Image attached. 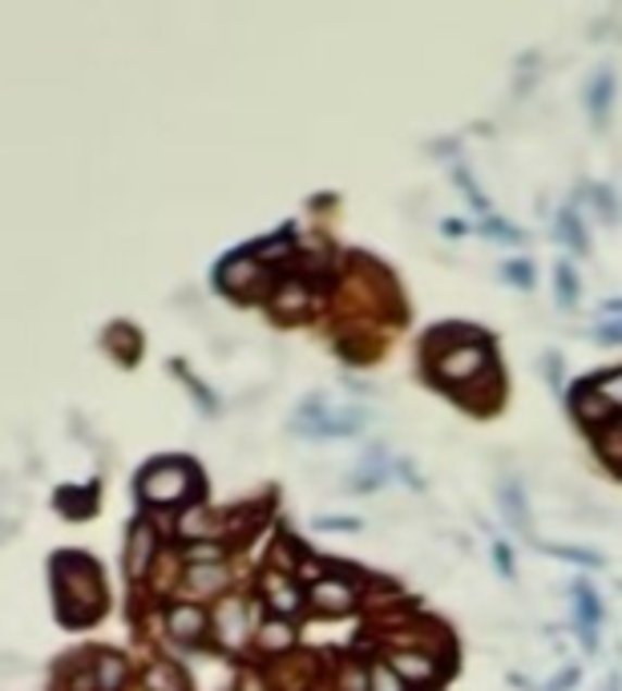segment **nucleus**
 Instances as JSON below:
<instances>
[{
	"mask_svg": "<svg viewBox=\"0 0 622 691\" xmlns=\"http://www.w3.org/2000/svg\"><path fill=\"white\" fill-rule=\"evenodd\" d=\"M57 594H61V607L70 615V622L94 619L101 607V575L98 566L82 558V554H65L57 558Z\"/></svg>",
	"mask_w": 622,
	"mask_h": 691,
	"instance_id": "obj_1",
	"label": "nucleus"
},
{
	"mask_svg": "<svg viewBox=\"0 0 622 691\" xmlns=\"http://www.w3.org/2000/svg\"><path fill=\"white\" fill-rule=\"evenodd\" d=\"M360 424H364V412L336 409L327 396H311L299 405L291 429L299 437H352V433H360Z\"/></svg>",
	"mask_w": 622,
	"mask_h": 691,
	"instance_id": "obj_2",
	"label": "nucleus"
},
{
	"mask_svg": "<svg viewBox=\"0 0 622 691\" xmlns=\"http://www.w3.org/2000/svg\"><path fill=\"white\" fill-rule=\"evenodd\" d=\"M190 481H195V473H190L183 461H162V466L146 469L141 497L154 502V506H170V502H183V497L190 494Z\"/></svg>",
	"mask_w": 622,
	"mask_h": 691,
	"instance_id": "obj_3",
	"label": "nucleus"
},
{
	"mask_svg": "<svg viewBox=\"0 0 622 691\" xmlns=\"http://www.w3.org/2000/svg\"><path fill=\"white\" fill-rule=\"evenodd\" d=\"M489 365V348H485V340H473V344H465V348H452V353L440 356V377L445 381H469L473 372H481V368Z\"/></svg>",
	"mask_w": 622,
	"mask_h": 691,
	"instance_id": "obj_4",
	"label": "nucleus"
},
{
	"mask_svg": "<svg viewBox=\"0 0 622 691\" xmlns=\"http://www.w3.org/2000/svg\"><path fill=\"white\" fill-rule=\"evenodd\" d=\"M352 599L356 587L348 579H320L311 587V603L320 610H327V615H344V610L352 607Z\"/></svg>",
	"mask_w": 622,
	"mask_h": 691,
	"instance_id": "obj_5",
	"label": "nucleus"
},
{
	"mask_svg": "<svg viewBox=\"0 0 622 691\" xmlns=\"http://www.w3.org/2000/svg\"><path fill=\"white\" fill-rule=\"evenodd\" d=\"M393 671L400 679H412V683H428V679H437V659H428L424 651H396Z\"/></svg>",
	"mask_w": 622,
	"mask_h": 691,
	"instance_id": "obj_6",
	"label": "nucleus"
},
{
	"mask_svg": "<svg viewBox=\"0 0 622 691\" xmlns=\"http://www.w3.org/2000/svg\"><path fill=\"white\" fill-rule=\"evenodd\" d=\"M202 631H207V615L198 607H174L170 610V636L183 639V643H195V639H202Z\"/></svg>",
	"mask_w": 622,
	"mask_h": 691,
	"instance_id": "obj_7",
	"label": "nucleus"
},
{
	"mask_svg": "<svg viewBox=\"0 0 622 691\" xmlns=\"http://www.w3.org/2000/svg\"><path fill=\"white\" fill-rule=\"evenodd\" d=\"M574 607H579V619H582V636H586V647L594 651V627L602 622V607H598V599H594L590 587H574Z\"/></svg>",
	"mask_w": 622,
	"mask_h": 691,
	"instance_id": "obj_8",
	"label": "nucleus"
},
{
	"mask_svg": "<svg viewBox=\"0 0 622 691\" xmlns=\"http://www.w3.org/2000/svg\"><path fill=\"white\" fill-rule=\"evenodd\" d=\"M150 554H154V530L146 522L134 526V534H129V575L138 579L146 563H150Z\"/></svg>",
	"mask_w": 622,
	"mask_h": 691,
	"instance_id": "obj_9",
	"label": "nucleus"
},
{
	"mask_svg": "<svg viewBox=\"0 0 622 691\" xmlns=\"http://www.w3.org/2000/svg\"><path fill=\"white\" fill-rule=\"evenodd\" d=\"M501 509H506V522H513L518 530L530 534V506H525L518 481H506V485H501Z\"/></svg>",
	"mask_w": 622,
	"mask_h": 691,
	"instance_id": "obj_10",
	"label": "nucleus"
},
{
	"mask_svg": "<svg viewBox=\"0 0 622 691\" xmlns=\"http://www.w3.org/2000/svg\"><path fill=\"white\" fill-rule=\"evenodd\" d=\"M219 631L231 647H242V639H247V615H242V603H226L219 610Z\"/></svg>",
	"mask_w": 622,
	"mask_h": 691,
	"instance_id": "obj_11",
	"label": "nucleus"
},
{
	"mask_svg": "<svg viewBox=\"0 0 622 691\" xmlns=\"http://www.w3.org/2000/svg\"><path fill=\"white\" fill-rule=\"evenodd\" d=\"M610 98H614V73L602 70V73H598V77H594V85H590V101H586V106H590V113H594V118H598V122L607 118Z\"/></svg>",
	"mask_w": 622,
	"mask_h": 691,
	"instance_id": "obj_12",
	"label": "nucleus"
},
{
	"mask_svg": "<svg viewBox=\"0 0 622 691\" xmlns=\"http://www.w3.org/2000/svg\"><path fill=\"white\" fill-rule=\"evenodd\" d=\"M574 412H579V421H607L610 405L602 400L598 388H582L579 400H574Z\"/></svg>",
	"mask_w": 622,
	"mask_h": 691,
	"instance_id": "obj_13",
	"label": "nucleus"
},
{
	"mask_svg": "<svg viewBox=\"0 0 622 691\" xmlns=\"http://www.w3.org/2000/svg\"><path fill=\"white\" fill-rule=\"evenodd\" d=\"M268 594H271V610H275V615H291V610L299 607V591L291 587V582L271 579L268 582Z\"/></svg>",
	"mask_w": 622,
	"mask_h": 691,
	"instance_id": "obj_14",
	"label": "nucleus"
},
{
	"mask_svg": "<svg viewBox=\"0 0 622 691\" xmlns=\"http://www.w3.org/2000/svg\"><path fill=\"white\" fill-rule=\"evenodd\" d=\"M98 683H101V691H117L122 688V679H126V664L117 659V655H101L98 664Z\"/></svg>",
	"mask_w": 622,
	"mask_h": 691,
	"instance_id": "obj_15",
	"label": "nucleus"
},
{
	"mask_svg": "<svg viewBox=\"0 0 622 691\" xmlns=\"http://www.w3.org/2000/svg\"><path fill=\"white\" fill-rule=\"evenodd\" d=\"M146 688H150V691H186V683H183V671H178V667L158 664V667H150Z\"/></svg>",
	"mask_w": 622,
	"mask_h": 691,
	"instance_id": "obj_16",
	"label": "nucleus"
},
{
	"mask_svg": "<svg viewBox=\"0 0 622 691\" xmlns=\"http://www.w3.org/2000/svg\"><path fill=\"white\" fill-rule=\"evenodd\" d=\"M259 647H268V651H287L291 647V627L283 619H271L263 631H259Z\"/></svg>",
	"mask_w": 622,
	"mask_h": 691,
	"instance_id": "obj_17",
	"label": "nucleus"
},
{
	"mask_svg": "<svg viewBox=\"0 0 622 691\" xmlns=\"http://www.w3.org/2000/svg\"><path fill=\"white\" fill-rule=\"evenodd\" d=\"M186 582H195V591H214L219 582H226V570L219 563H211V566H190Z\"/></svg>",
	"mask_w": 622,
	"mask_h": 691,
	"instance_id": "obj_18",
	"label": "nucleus"
},
{
	"mask_svg": "<svg viewBox=\"0 0 622 691\" xmlns=\"http://www.w3.org/2000/svg\"><path fill=\"white\" fill-rule=\"evenodd\" d=\"M558 223H562V239L570 243L574 251H586V247H590V243H586V231H582V219L574 211H562Z\"/></svg>",
	"mask_w": 622,
	"mask_h": 691,
	"instance_id": "obj_19",
	"label": "nucleus"
},
{
	"mask_svg": "<svg viewBox=\"0 0 622 691\" xmlns=\"http://www.w3.org/2000/svg\"><path fill=\"white\" fill-rule=\"evenodd\" d=\"M368 688H372V691H405V679L396 676L393 667L376 664L372 671H368Z\"/></svg>",
	"mask_w": 622,
	"mask_h": 691,
	"instance_id": "obj_20",
	"label": "nucleus"
},
{
	"mask_svg": "<svg viewBox=\"0 0 622 691\" xmlns=\"http://www.w3.org/2000/svg\"><path fill=\"white\" fill-rule=\"evenodd\" d=\"M558 299H562V308H570L579 299V280H574L570 263H558Z\"/></svg>",
	"mask_w": 622,
	"mask_h": 691,
	"instance_id": "obj_21",
	"label": "nucleus"
},
{
	"mask_svg": "<svg viewBox=\"0 0 622 691\" xmlns=\"http://www.w3.org/2000/svg\"><path fill=\"white\" fill-rule=\"evenodd\" d=\"M550 554L565 558V563H582V566H602L598 554H586V551H570V546H550Z\"/></svg>",
	"mask_w": 622,
	"mask_h": 691,
	"instance_id": "obj_22",
	"label": "nucleus"
},
{
	"mask_svg": "<svg viewBox=\"0 0 622 691\" xmlns=\"http://www.w3.org/2000/svg\"><path fill=\"white\" fill-rule=\"evenodd\" d=\"M602 400L607 405H622V372H610V377H602Z\"/></svg>",
	"mask_w": 622,
	"mask_h": 691,
	"instance_id": "obj_23",
	"label": "nucleus"
},
{
	"mask_svg": "<svg viewBox=\"0 0 622 691\" xmlns=\"http://www.w3.org/2000/svg\"><path fill=\"white\" fill-rule=\"evenodd\" d=\"M481 235H489V239H497V243H518V239H522L518 231H509V226L497 223V219H489V223L481 226Z\"/></svg>",
	"mask_w": 622,
	"mask_h": 691,
	"instance_id": "obj_24",
	"label": "nucleus"
},
{
	"mask_svg": "<svg viewBox=\"0 0 622 691\" xmlns=\"http://www.w3.org/2000/svg\"><path fill=\"white\" fill-rule=\"evenodd\" d=\"M506 280H513V283H522V287H530V283H534V271H530V263H509V268H506Z\"/></svg>",
	"mask_w": 622,
	"mask_h": 691,
	"instance_id": "obj_25",
	"label": "nucleus"
},
{
	"mask_svg": "<svg viewBox=\"0 0 622 691\" xmlns=\"http://www.w3.org/2000/svg\"><path fill=\"white\" fill-rule=\"evenodd\" d=\"M494 558H497V570H501L506 579H513V558H509V546H506V542H497V546H494Z\"/></svg>",
	"mask_w": 622,
	"mask_h": 691,
	"instance_id": "obj_26",
	"label": "nucleus"
},
{
	"mask_svg": "<svg viewBox=\"0 0 622 691\" xmlns=\"http://www.w3.org/2000/svg\"><path fill=\"white\" fill-rule=\"evenodd\" d=\"M594 340H598V344H619V340H622V324L598 328V332H594Z\"/></svg>",
	"mask_w": 622,
	"mask_h": 691,
	"instance_id": "obj_27",
	"label": "nucleus"
},
{
	"mask_svg": "<svg viewBox=\"0 0 622 691\" xmlns=\"http://www.w3.org/2000/svg\"><path fill=\"white\" fill-rule=\"evenodd\" d=\"M574 679H579V671H574V667H565L562 676L553 679V683H550V688H546V691H565V688H570V683H574Z\"/></svg>",
	"mask_w": 622,
	"mask_h": 691,
	"instance_id": "obj_28",
	"label": "nucleus"
},
{
	"mask_svg": "<svg viewBox=\"0 0 622 691\" xmlns=\"http://www.w3.org/2000/svg\"><path fill=\"white\" fill-rule=\"evenodd\" d=\"M320 530H356V518H344V522H332V518H320Z\"/></svg>",
	"mask_w": 622,
	"mask_h": 691,
	"instance_id": "obj_29",
	"label": "nucleus"
},
{
	"mask_svg": "<svg viewBox=\"0 0 622 691\" xmlns=\"http://www.w3.org/2000/svg\"><path fill=\"white\" fill-rule=\"evenodd\" d=\"M364 671H360V667H352V671H348V691H364Z\"/></svg>",
	"mask_w": 622,
	"mask_h": 691,
	"instance_id": "obj_30",
	"label": "nucleus"
},
{
	"mask_svg": "<svg viewBox=\"0 0 622 691\" xmlns=\"http://www.w3.org/2000/svg\"><path fill=\"white\" fill-rule=\"evenodd\" d=\"M602 311H622V299H610V304H602Z\"/></svg>",
	"mask_w": 622,
	"mask_h": 691,
	"instance_id": "obj_31",
	"label": "nucleus"
}]
</instances>
